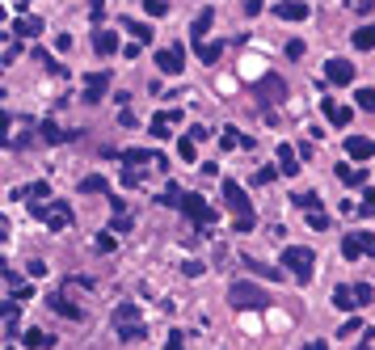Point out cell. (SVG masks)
Wrapping results in <instances>:
<instances>
[{
  "label": "cell",
  "mask_w": 375,
  "mask_h": 350,
  "mask_svg": "<svg viewBox=\"0 0 375 350\" xmlns=\"http://www.w3.org/2000/svg\"><path fill=\"white\" fill-rule=\"evenodd\" d=\"M325 81H329V85H337V89H341V85H354V64L333 55V59L325 64Z\"/></svg>",
  "instance_id": "10"
},
{
  "label": "cell",
  "mask_w": 375,
  "mask_h": 350,
  "mask_svg": "<svg viewBox=\"0 0 375 350\" xmlns=\"http://www.w3.org/2000/svg\"><path fill=\"white\" fill-rule=\"evenodd\" d=\"M30 4H34V0H13V9H21V13H26Z\"/></svg>",
  "instance_id": "47"
},
{
  "label": "cell",
  "mask_w": 375,
  "mask_h": 350,
  "mask_svg": "<svg viewBox=\"0 0 375 350\" xmlns=\"http://www.w3.org/2000/svg\"><path fill=\"white\" fill-rule=\"evenodd\" d=\"M279 174L282 177L299 174V148H291V144H282V148H279Z\"/></svg>",
  "instance_id": "13"
},
{
  "label": "cell",
  "mask_w": 375,
  "mask_h": 350,
  "mask_svg": "<svg viewBox=\"0 0 375 350\" xmlns=\"http://www.w3.org/2000/svg\"><path fill=\"white\" fill-rule=\"evenodd\" d=\"M30 216L43 219L51 232H63V228L72 224V211H68V203H30Z\"/></svg>",
  "instance_id": "4"
},
{
  "label": "cell",
  "mask_w": 375,
  "mask_h": 350,
  "mask_svg": "<svg viewBox=\"0 0 375 350\" xmlns=\"http://www.w3.org/2000/svg\"><path fill=\"white\" fill-rule=\"evenodd\" d=\"M160 203H165V207H182V203H186V194L169 181V186H165V194H160Z\"/></svg>",
  "instance_id": "30"
},
{
  "label": "cell",
  "mask_w": 375,
  "mask_h": 350,
  "mask_svg": "<svg viewBox=\"0 0 375 350\" xmlns=\"http://www.w3.org/2000/svg\"><path fill=\"white\" fill-rule=\"evenodd\" d=\"M21 346H26V350H51V346H55V338L43 334V329H26V334H21Z\"/></svg>",
  "instance_id": "17"
},
{
  "label": "cell",
  "mask_w": 375,
  "mask_h": 350,
  "mask_svg": "<svg viewBox=\"0 0 375 350\" xmlns=\"http://www.w3.org/2000/svg\"><path fill=\"white\" fill-rule=\"evenodd\" d=\"M359 329H363V321H359V316H350V321H346V325L337 329V338H354Z\"/></svg>",
  "instance_id": "37"
},
{
  "label": "cell",
  "mask_w": 375,
  "mask_h": 350,
  "mask_svg": "<svg viewBox=\"0 0 375 350\" xmlns=\"http://www.w3.org/2000/svg\"><path fill=\"white\" fill-rule=\"evenodd\" d=\"M198 51V59L211 68V64H220V55H224V43H202V46H194Z\"/></svg>",
  "instance_id": "26"
},
{
  "label": "cell",
  "mask_w": 375,
  "mask_h": 350,
  "mask_svg": "<svg viewBox=\"0 0 375 350\" xmlns=\"http://www.w3.org/2000/svg\"><path fill=\"white\" fill-rule=\"evenodd\" d=\"M341 254H346L350 262H359L363 254H375V236H367V232H350V236H341Z\"/></svg>",
  "instance_id": "8"
},
{
  "label": "cell",
  "mask_w": 375,
  "mask_h": 350,
  "mask_svg": "<svg viewBox=\"0 0 375 350\" xmlns=\"http://www.w3.org/2000/svg\"><path fill=\"white\" fill-rule=\"evenodd\" d=\"M123 26H127V34H135V43H152V26H148V21H135V17H127Z\"/></svg>",
  "instance_id": "25"
},
{
  "label": "cell",
  "mask_w": 375,
  "mask_h": 350,
  "mask_svg": "<svg viewBox=\"0 0 375 350\" xmlns=\"http://www.w3.org/2000/svg\"><path fill=\"white\" fill-rule=\"evenodd\" d=\"M106 89H110V72H106V68H101V72H89V76H85L81 101H85V106H97V101L106 97Z\"/></svg>",
  "instance_id": "9"
},
{
  "label": "cell",
  "mask_w": 375,
  "mask_h": 350,
  "mask_svg": "<svg viewBox=\"0 0 375 350\" xmlns=\"http://www.w3.org/2000/svg\"><path fill=\"white\" fill-rule=\"evenodd\" d=\"M47 194H51L47 181H34V186H30V203H34V199H47Z\"/></svg>",
  "instance_id": "40"
},
{
  "label": "cell",
  "mask_w": 375,
  "mask_h": 350,
  "mask_svg": "<svg viewBox=\"0 0 375 350\" xmlns=\"http://www.w3.org/2000/svg\"><path fill=\"white\" fill-rule=\"evenodd\" d=\"M81 190H85V194H97V190H101V194H106V177H101V174H89L85 181H81Z\"/></svg>",
  "instance_id": "31"
},
{
  "label": "cell",
  "mask_w": 375,
  "mask_h": 350,
  "mask_svg": "<svg viewBox=\"0 0 375 350\" xmlns=\"http://www.w3.org/2000/svg\"><path fill=\"white\" fill-rule=\"evenodd\" d=\"M173 123H178V114H173V110H169V114L160 110V114L152 119V135H156V139H169V127H173Z\"/></svg>",
  "instance_id": "21"
},
{
  "label": "cell",
  "mask_w": 375,
  "mask_h": 350,
  "mask_svg": "<svg viewBox=\"0 0 375 350\" xmlns=\"http://www.w3.org/2000/svg\"><path fill=\"white\" fill-rule=\"evenodd\" d=\"M51 308H55V312H59V316H68V321H81V308L72 304V300H68V296H55V300H51Z\"/></svg>",
  "instance_id": "27"
},
{
  "label": "cell",
  "mask_w": 375,
  "mask_h": 350,
  "mask_svg": "<svg viewBox=\"0 0 375 350\" xmlns=\"http://www.w3.org/2000/svg\"><path fill=\"white\" fill-rule=\"evenodd\" d=\"M123 186H140V169H135V165L123 169Z\"/></svg>",
  "instance_id": "42"
},
{
  "label": "cell",
  "mask_w": 375,
  "mask_h": 350,
  "mask_svg": "<svg viewBox=\"0 0 375 350\" xmlns=\"http://www.w3.org/2000/svg\"><path fill=\"white\" fill-rule=\"evenodd\" d=\"M93 249H97V254H110V249H114V236H110V232H97Z\"/></svg>",
  "instance_id": "39"
},
{
  "label": "cell",
  "mask_w": 375,
  "mask_h": 350,
  "mask_svg": "<svg viewBox=\"0 0 375 350\" xmlns=\"http://www.w3.org/2000/svg\"><path fill=\"white\" fill-rule=\"evenodd\" d=\"M359 216L375 219V190H367V194H363V203H359Z\"/></svg>",
  "instance_id": "35"
},
{
  "label": "cell",
  "mask_w": 375,
  "mask_h": 350,
  "mask_svg": "<svg viewBox=\"0 0 375 350\" xmlns=\"http://www.w3.org/2000/svg\"><path fill=\"white\" fill-rule=\"evenodd\" d=\"M287 59H304V43H299V39L287 43Z\"/></svg>",
  "instance_id": "41"
},
{
  "label": "cell",
  "mask_w": 375,
  "mask_h": 350,
  "mask_svg": "<svg viewBox=\"0 0 375 350\" xmlns=\"http://www.w3.org/2000/svg\"><path fill=\"white\" fill-rule=\"evenodd\" d=\"M321 110H325V119L333 123V127H350V106H341V101H321Z\"/></svg>",
  "instance_id": "14"
},
{
  "label": "cell",
  "mask_w": 375,
  "mask_h": 350,
  "mask_svg": "<svg viewBox=\"0 0 375 350\" xmlns=\"http://www.w3.org/2000/svg\"><path fill=\"white\" fill-rule=\"evenodd\" d=\"M224 203H228V211H232V219H236V232H249V228H253V203H249L245 186L224 181Z\"/></svg>",
  "instance_id": "1"
},
{
  "label": "cell",
  "mask_w": 375,
  "mask_h": 350,
  "mask_svg": "<svg viewBox=\"0 0 375 350\" xmlns=\"http://www.w3.org/2000/svg\"><path fill=\"white\" fill-rule=\"evenodd\" d=\"M182 338H186V334H178V329H173V334H169V342H165V350H186Z\"/></svg>",
  "instance_id": "43"
},
{
  "label": "cell",
  "mask_w": 375,
  "mask_h": 350,
  "mask_svg": "<svg viewBox=\"0 0 375 350\" xmlns=\"http://www.w3.org/2000/svg\"><path fill=\"white\" fill-rule=\"evenodd\" d=\"M211 21H215V9H202V13L194 17V46H202L207 30H211Z\"/></svg>",
  "instance_id": "19"
},
{
  "label": "cell",
  "mask_w": 375,
  "mask_h": 350,
  "mask_svg": "<svg viewBox=\"0 0 375 350\" xmlns=\"http://www.w3.org/2000/svg\"><path fill=\"white\" fill-rule=\"evenodd\" d=\"M274 177H279V169H257V181H262V186H270Z\"/></svg>",
  "instance_id": "45"
},
{
  "label": "cell",
  "mask_w": 375,
  "mask_h": 350,
  "mask_svg": "<svg viewBox=\"0 0 375 350\" xmlns=\"http://www.w3.org/2000/svg\"><path fill=\"white\" fill-rule=\"evenodd\" d=\"M359 350H371V346H359Z\"/></svg>",
  "instance_id": "49"
},
{
  "label": "cell",
  "mask_w": 375,
  "mask_h": 350,
  "mask_svg": "<svg viewBox=\"0 0 375 350\" xmlns=\"http://www.w3.org/2000/svg\"><path fill=\"white\" fill-rule=\"evenodd\" d=\"M156 68L165 72V76H182L186 72V51H182V43H169L156 51Z\"/></svg>",
  "instance_id": "5"
},
{
  "label": "cell",
  "mask_w": 375,
  "mask_h": 350,
  "mask_svg": "<svg viewBox=\"0 0 375 350\" xmlns=\"http://www.w3.org/2000/svg\"><path fill=\"white\" fill-rule=\"evenodd\" d=\"M182 211H186L198 228H211V224H215V207H207V199H202V194H186Z\"/></svg>",
  "instance_id": "7"
},
{
  "label": "cell",
  "mask_w": 375,
  "mask_h": 350,
  "mask_svg": "<svg viewBox=\"0 0 375 350\" xmlns=\"http://www.w3.org/2000/svg\"><path fill=\"white\" fill-rule=\"evenodd\" d=\"M337 177H341L346 186H363V181H367V169H359V165H337Z\"/></svg>",
  "instance_id": "24"
},
{
  "label": "cell",
  "mask_w": 375,
  "mask_h": 350,
  "mask_svg": "<svg viewBox=\"0 0 375 350\" xmlns=\"http://www.w3.org/2000/svg\"><path fill=\"white\" fill-rule=\"evenodd\" d=\"M262 13V0H245V17H257Z\"/></svg>",
  "instance_id": "46"
},
{
  "label": "cell",
  "mask_w": 375,
  "mask_h": 350,
  "mask_svg": "<svg viewBox=\"0 0 375 350\" xmlns=\"http://www.w3.org/2000/svg\"><path fill=\"white\" fill-rule=\"evenodd\" d=\"M118 338H123V342H140V338H143V325H123V329H118Z\"/></svg>",
  "instance_id": "36"
},
{
  "label": "cell",
  "mask_w": 375,
  "mask_h": 350,
  "mask_svg": "<svg viewBox=\"0 0 375 350\" xmlns=\"http://www.w3.org/2000/svg\"><path fill=\"white\" fill-rule=\"evenodd\" d=\"M93 51H97V55H114V51H118V34L97 30V34H93Z\"/></svg>",
  "instance_id": "20"
},
{
  "label": "cell",
  "mask_w": 375,
  "mask_h": 350,
  "mask_svg": "<svg viewBox=\"0 0 375 350\" xmlns=\"http://www.w3.org/2000/svg\"><path fill=\"white\" fill-rule=\"evenodd\" d=\"M228 304H232L236 312H262V308H270V296H266L262 287H253V283H232Z\"/></svg>",
  "instance_id": "2"
},
{
  "label": "cell",
  "mask_w": 375,
  "mask_h": 350,
  "mask_svg": "<svg viewBox=\"0 0 375 350\" xmlns=\"http://www.w3.org/2000/svg\"><path fill=\"white\" fill-rule=\"evenodd\" d=\"M143 161H156L152 152H143V148H131V152H123V165H143Z\"/></svg>",
  "instance_id": "32"
},
{
  "label": "cell",
  "mask_w": 375,
  "mask_h": 350,
  "mask_svg": "<svg viewBox=\"0 0 375 350\" xmlns=\"http://www.w3.org/2000/svg\"><path fill=\"white\" fill-rule=\"evenodd\" d=\"M346 152H350V161H371L375 139H367V135H350V139H346Z\"/></svg>",
  "instance_id": "12"
},
{
  "label": "cell",
  "mask_w": 375,
  "mask_h": 350,
  "mask_svg": "<svg viewBox=\"0 0 375 350\" xmlns=\"http://www.w3.org/2000/svg\"><path fill=\"white\" fill-rule=\"evenodd\" d=\"M143 9H148V17H165V13H169L165 0H143Z\"/></svg>",
  "instance_id": "38"
},
{
  "label": "cell",
  "mask_w": 375,
  "mask_h": 350,
  "mask_svg": "<svg viewBox=\"0 0 375 350\" xmlns=\"http://www.w3.org/2000/svg\"><path fill=\"white\" fill-rule=\"evenodd\" d=\"M38 135H43L47 144H63V139H72L68 131H59V123H51V119H43V123H38Z\"/></svg>",
  "instance_id": "23"
},
{
  "label": "cell",
  "mask_w": 375,
  "mask_h": 350,
  "mask_svg": "<svg viewBox=\"0 0 375 350\" xmlns=\"http://www.w3.org/2000/svg\"><path fill=\"white\" fill-rule=\"evenodd\" d=\"M354 101H359V110H367V114H371V110H375V89H359V93H354Z\"/></svg>",
  "instance_id": "33"
},
{
  "label": "cell",
  "mask_w": 375,
  "mask_h": 350,
  "mask_svg": "<svg viewBox=\"0 0 375 350\" xmlns=\"http://www.w3.org/2000/svg\"><path fill=\"white\" fill-rule=\"evenodd\" d=\"M354 291H359V304H371V283H359V287H354Z\"/></svg>",
  "instance_id": "44"
},
{
  "label": "cell",
  "mask_w": 375,
  "mask_h": 350,
  "mask_svg": "<svg viewBox=\"0 0 375 350\" xmlns=\"http://www.w3.org/2000/svg\"><path fill=\"white\" fill-rule=\"evenodd\" d=\"M291 203H295L299 211H308V224H312L317 232H325V228H329V216L321 211V194H312V190H308V194H295Z\"/></svg>",
  "instance_id": "6"
},
{
  "label": "cell",
  "mask_w": 375,
  "mask_h": 350,
  "mask_svg": "<svg viewBox=\"0 0 375 350\" xmlns=\"http://www.w3.org/2000/svg\"><path fill=\"white\" fill-rule=\"evenodd\" d=\"M282 266L299 279V283H312V266H317V254L304 249V245H287L282 249Z\"/></svg>",
  "instance_id": "3"
},
{
  "label": "cell",
  "mask_w": 375,
  "mask_h": 350,
  "mask_svg": "<svg viewBox=\"0 0 375 350\" xmlns=\"http://www.w3.org/2000/svg\"><path fill=\"white\" fill-rule=\"evenodd\" d=\"M257 97H274V101H282V97H287V85H282L279 76H262V81H257Z\"/></svg>",
  "instance_id": "18"
},
{
  "label": "cell",
  "mask_w": 375,
  "mask_h": 350,
  "mask_svg": "<svg viewBox=\"0 0 375 350\" xmlns=\"http://www.w3.org/2000/svg\"><path fill=\"white\" fill-rule=\"evenodd\" d=\"M333 304L341 308V312H354V308H363V304H359V291H354V287H346V283H337V287H333Z\"/></svg>",
  "instance_id": "15"
},
{
  "label": "cell",
  "mask_w": 375,
  "mask_h": 350,
  "mask_svg": "<svg viewBox=\"0 0 375 350\" xmlns=\"http://www.w3.org/2000/svg\"><path fill=\"white\" fill-rule=\"evenodd\" d=\"M13 34H17V39H38V34H43V17H17V21H13Z\"/></svg>",
  "instance_id": "16"
},
{
  "label": "cell",
  "mask_w": 375,
  "mask_h": 350,
  "mask_svg": "<svg viewBox=\"0 0 375 350\" xmlns=\"http://www.w3.org/2000/svg\"><path fill=\"white\" fill-rule=\"evenodd\" d=\"M4 350H13V346H4Z\"/></svg>",
  "instance_id": "50"
},
{
  "label": "cell",
  "mask_w": 375,
  "mask_h": 350,
  "mask_svg": "<svg viewBox=\"0 0 375 350\" xmlns=\"http://www.w3.org/2000/svg\"><path fill=\"white\" fill-rule=\"evenodd\" d=\"M274 17H282V21H308V0H282V4H274Z\"/></svg>",
  "instance_id": "11"
},
{
  "label": "cell",
  "mask_w": 375,
  "mask_h": 350,
  "mask_svg": "<svg viewBox=\"0 0 375 350\" xmlns=\"http://www.w3.org/2000/svg\"><path fill=\"white\" fill-rule=\"evenodd\" d=\"M304 350H329V346H325V342H308Z\"/></svg>",
  "instance_id": "48"
},
{
  "label": "cell",
  "mask_w": 375,
  "mask_h": 350,
  "mask_svg": "<svg viewBox=\"0 0 375 350\" xmlns=\"http://www.w3.org/2000/svg\"><path fill=\"white\" fill-rule=\"evenodd\" d=\"M178 156H182V161H198V139L182 135V139H178Z\"/></svg>",
  "instance_id": "29"
},
{
  "label": "cell",
  "mask_w": 375,
  "mask_h": 350,
  "mask_svg": "<svg viewBox=\"0 0 375 350\" xmlns=\"http://www.w3.org/2000/svg\"><path fill=\"white\" fill-rule=\"evenodd\" d=\"M354 46L359 51H375V26H359L354 30Z\"/></svg>",
  "instance_id": "28"
},
{
  "label": "cell",
  "mask_w": 375,
  "mask_h": 350,
  "mask_svg": "<svg viewBox=\"0 0 375 350\" xmlns=\"http://www.w3.org/2000/svg\"><path fill=\"white\" fill-rule=\"evenodd\" d=\"M220 144H224V148H236V144H245V135L236 131V127H224V135H220Z\"/></svg>",
  "instance_id": "34"
},
{
  "label": "cell",
  "mask_w": 375,
  "mask_h": 350,
  "mask_svg": "<svg viewBox=\"0 0 375 350\" xmlns=\"http://www.w3.org/2000/svg\"><path fill=\"white\" fill-rule=\"evenodd\" d=\"M114 325H118V329H123V325H140V304H118Z\"/></svg>",
  "instance_id": "22"
}]
</instances>
